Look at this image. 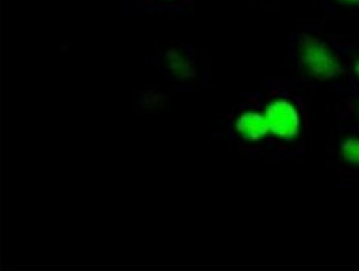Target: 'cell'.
<instances>
[{"label":"cell","mask_w":359,"mask_h":271,"mask_svg":"<svg viewBox=\"0 0 359 271\" xmlns=\"http://www.w3.org/2000/svg\"><path fill=\"white\" fill-rule=\"evenodd\" d=\"M290 50L299 73L314 82H332L343 73L337 48L320 35L302 30L292 36Z\"/></svg>","instance_id":"cell-1"},{"label":"cell","mask_w":359,"mask_h":271,"mask_svg":"<svg viewBox=\"0 0 359 271\" xmlns=\"http://www.w3.org/2000/svg\"><path fill=\"white\" fill-rule=\"evenodd\" d=\"M153 62L168 77H171L178 83L194 82L198 78L203 67V59L199 56L198 50L186 43H174L158 47L154 52Z\"/></svg>","instance_id":"cell-2"},{"label":"cell","mask_w":359,"mask_h":271,"mask_svg":"<svg viewBox=\"0 0 359 271\" xmlns=\"http://www.w3.org/2000/svg\"><path fill=\"white\" fill-rule=\"evenodd\" d=\"M266 120L269 132L279 139L292 140L299 134L301 116L292 102L285 98H276L266 109Z\"/></svg>","instance_id":"cell-3"},{"label":"cell","mask_w":359,"mask_h":271,"mask_svg":"<svg viewBox=\"0 0 359 271\" xmlns=\"http://www.w3.org/2000/svg\"><path fill=\"white\" fill-rule=\"evenodd\" d=\"M192 0H124V13L142 14H182Z\"/></svg>","instance_id":"cell-4"},{"label":"cell","mask_w":359,"mask_h":271,"mask_svg":"<svg viewBox=\"0 0 359 271\" xmlns=\"http://www.w3.org/2000/svg\"><path fill=\"white\" fill-rule=\"evenodd\" d=\"M236 130L241 137H243L248 142H258L269 133V125L266 116L255 110H249L241 115L236 123Z\"/></svg>","instance_id":"cell-5"},{"label":"cell","mask_w":359,"mask_h":271,"mask_svg":"<svg viewBox=\"0 0 359 271\" xmlns=\"http://www.w3.org/2000/svg\"><path fill=\"white\" fill-rule=\"evenodd\" d=\"M340 154L346 163L359 167V137H348L341 144Z\"/></svg>","instance_id":"cell-6"},{"label":"cell","mask_w":359,"mask_h":271,"mask_svg":"<svg viewBox=\"0 0 359 271\" xmlns=\"http://www.w3.org/2000/svg\"><path fill=\"white\" fill-rule=\"evenodd\" d=\"M323 6L331 14H348L359 11V0H322Z\"/></svg>","instance_id":"cell-7"},{"label":"cell","mask_w":359,"mask_h":271,"mask_svg":"<svg viewBox=\"0 0 359 271\" xmlns=\"http://www.w3.org/2000/svg\"><path fill=\"white\" fill-rule=\"evenodd\" d=\"M353 73H355V76H356L358 80H359V59L353 64Z\"/></svg>","instance_id":"cell-8"},{"label":"cell","mask_w":359,"mask_h":271,"mask_svg":"<svg viewBox=\"0 0 359 271\" xmlns=\"http://www.w3.org/2000/svg\"><path fill=\"white\" fill-rule=\"evenodd\" d=\"M264 2H272V0H264Z\"/></svg>","instance_id":"cell-9"}]
</instances>
